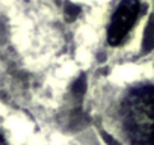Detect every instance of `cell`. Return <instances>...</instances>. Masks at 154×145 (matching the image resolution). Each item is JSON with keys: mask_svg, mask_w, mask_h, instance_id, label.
Instances as JSON below:
<instances>
[{"mask_svg": "<svg viewBox=\"0 0 154 145\" xmlns=\"http://www.w3.org/2000/svg\"><path fill=\"white\" fill-rule=\"evenodd\" d=\"M122 125L134 145H154V86L143 85L128 92L122 103Z\"/></svg>", "mask_w": 154, "mask_h": 145, "instance_id": "cell-1", "label": "cell"}, {"mask_svg": "<svg viewBox=\"0 0 154 145\" xmlns=\"http://www.w3.org/2000/svg\"><path fill=\"white\" fill-rule=\"evenodd\" d=\"M139 12H140L139 0H121L112 15L107 29V41L110 45H118L125 39V36L134 26Z\"/></svg>", "mask_w": 154, "mask_h": 145, "instance_id": "cell-2", "label": "cell"}, {"mask_svg": "<svg viewBox=\"0 0 154 145\" xmlns=\"http://www.w3.org/2000/svg\"><path fill=\"white\" fill-rule=\"evenodd\" d=\"M152 48H154V17L149 18L143 33V51H149Z\"/></svg>", "mask_w": 154, "mask_h": 145, "instance_id": "cell-3", "label": "cell"}]
</instances>
